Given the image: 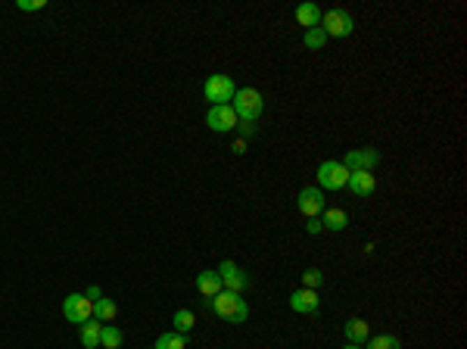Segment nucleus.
<instances>
[{
    "label": "nucleus",
    "mask_w": 467,
    "mask_h": 349,
    "mask_svg": "<svg viewBox=\"0 0 467 349\" xmlns=\"http://www.w3.org/2000/svg\"><path fill=\"white\" fill-rule=\"evenodd\" d=\"M343 165L349 172H374L380 165V150H374V147H358V150H349V153H346Z\"/></svg>",
    "instance_id": "9"
},
{
    "label": "nucleus",
    "mask_w": 467,
    "mask_h": 349,
    "mask_svg": "<svg viewBox=\"0 0 467 349\" xmlns=\"http://www.w3.org/2000/svg\"><path fill=\"white\" fill-rule=\"evenodd\" d=\"M153 349H187V334H178V331L159 334V340L153 343Z\"/></svg>",
    "instance_id": "20"
},
{
    "label": "nucleus",
    "mask_w": 467,
    "mask_h": 349,
    "mask_svg": "<svg viewBox=\"0 0 467 349\" xmlns=\"http://www.w3.org/2000/svg\"><path fill=\"white\" fill-rule=\"evenodd\" d=\"M321 281H324V274L318 272V268H305L303 272V287H309V290H315Z\"/></svg>",
    "instance_id": "24"
},
{
    "label": "nucleus",
    "mask_w": 467,
    "mask_h": 349,
    "mask_svg": "<svg viewBox=\"0 0 467 349\" xmlns=\"http://www.w3.org/2000/svg\"><path fill=\"white\" fill-rule=\"evenodd\" d=\"M231 110L237 112L240 122H256L265 110V100L256 87H237V94H234V100H231Z\"/></svg>",
    "instance_id": "2"
},
{
    "label": "nucleus",
    "mask_w": 467,
    "mask_h": 349,
    "mask_svg": "<svg viewBox=\"0 0 467 349\" xmlns=\"http://www.w3.org/2000/svg\"><path fill=\"white\" fill-rule=\"evenodd\" d=\"M321 216H324L321 225L327 228V231H343V228L349 225V216H346L343 209H324Z\"/></svg>",
    "instance_id": "19"
},
{
    "label": "nucleus",
    "mask_w": 467,
    "mask_h": 349,
    "mask_svg": "<svg viewBox=\"0 0 467 349\" xmlns=\"http://www.w3.org/2000/svg\"><path fill=\"white\" fill-rule=\"evenodd\" d=\"M231 150H234V153H246V140H243V138H237V140H234Z\"/></svg>",
    "instance_id": "29"
},
{
    "label": "nucleus",
    "mask_w": 467,
    "mask_h": 349,
    "mask_svg": "<svg viewBox=\"0 0 467 349\" xmlns=\"http://www.w3.org/2000/svg\"><path fill=\"white\" fill-rule=\"evenodd\" d=\"M100 321L97 318H91V321H84V325H78V340H82V346L84 349H97L100 346Z\"/></svg>",
    "instance_id": "16"
},
{
    "label": "nucleus",
    "mask_w": 467,
    "mask_h": 349,
    "mask_svg": "<svg viewBox=\"0 0 467 349\" xmlns=\"http://www.w3.org/2000/svg\"><path fill=\"white\" fill-rule=\"evenodd\" d=\"M321 299H318V290H309V287H299V290L290 293V309L299 315H315Z\"/></svg>",
    "instance_id": "11"
},
{
    "label": "nucleus",
    "mask_w": 467,
    "mask_h": 349,
    "mask_svg": "<svg viewBox=\"0 0 467 349\" xmlns=\"http://www.w3.org/2000/svg\"><path fill=\"white\" fill-rule=\"evenodd\" d=\"M234 94H237V84H234L231 75H209L203 84V97L209 100L212 106H224L234 100Z\"/></svg>",
    "instance_id": "3"
},
{
    "label": "nucleus",
    "mask_w": 467,
    "mask_h": 349,
    "mask_svg": "<svg viewBox=\"0 0 467 349\" xmlns=\"http://www.w3.org/2000/svg\"><path fill=\"white\" fill-rule=\"evenodd\" d=\"M197 290L203 293L206 299H212L215 293H222L224 284H222V278H218V272H199L197 274Z\"/></svg>",
    "instance_id": "15"
},
{
    "label": "nucleus",
    "mask_w": 467,
    "mask_h": 349,
    "mask_svg": "<svg viewBox=\"0 0 467 349\" xmlns=\"http://www.w3.org/2000/svg\"><path fill=\"white\" fill-rule=\"evenodd\" d=\"M237 112L231 110V103H224V106H209V112H206V125H209L212 131H218V134H231V131H237Z\"/></svg>",
    "instance_id": "8"
},
{
    "label": "nucleus",
    "mask_w": 467,
    "mask_h": 349,
    "mask_svg": "<svg viewBox=\"0 0 467 349\" xmlns=\"http://www.w3.org/2000/svg\"><path fill=\"white\" fill-rule=\"evenodd\" d=\"M63 318L69 321V325H84V321L93 318V303L84 293H69V297L63 299Z\"/></svg>",
    "instance_id": "4"
},
{
    "label": "nucleus",
    "mask_w": 467,
    "mask_h": 349,
    "mask_svg": "<svg viewBox=\"0 0 467 349\" xmlns=\"http://www.w3.org/2000/svg\"><path fill=\"white\" fill-rule=\"evenodd\" d=\"M193 325H197V318H193L190 309H178V312H175V331L178 334H187Z\"/></svg>",
    "instance_id": "23"
},
{
    "label": "nucleus",
    "mask_w": 467,
    "mask_h": 349,
    "mask_svg": "<svg viewBox=\"0 0 467 349\" xmlns=\"http://www.w3.org/2000/svg\"><path fill=\"white\" fill-rule=\"evenodd\" d=\"M293 16H296V22L305 25V31H309V29H321V16H324V13H321V6L309 0V3H299L296 6V10H293Z\"/></svg>",
    "instance_id": "13"
},
{
    "label": "nucleus",
    "mask_w": 467,
    "mask_h": 349,
    "mask_svg": "<svg viewBox=\"0 0 467 349\" xmlns=\"http://www.w3.org/2000/svg\"><path fill=\"white\" fill-rule=\"evenodd\" d=\"M122 331L116 325H103L100 327V346L103 349H122Z\"/></svg>",
    "instance_id": "18"
},
{
    "label": "nucleus",
    "mask_w": 467,
    "mask_h": 349,
    "mask_svg": "<svg viewBox=\"0 0 467 349\" xmlns=\"http://www.w3.org/2000/svg\"><path fill=\"white\" fill-rule=\"evenodd\" d=\"M237 131H240V138H252L256 134V122H237Z\"/></svg>",
    "instance_id": "26"
},
{
    "label": "nucleus",
    "mask_w": 467,
    "mask_h": 349,
    "mask_svg": "<svg viewBox=\"0 0 467 349\" xmlns=\"http://www.w3.org/2000/svg\"><path fill=\"white\" fill-rule=\"evenodd\" d=\"M218 278H222L224 290H231V293H243L246 287H250V274H246L234 259H224L222 265H218Z\"/></svg>",
    "instance_id": "7"
},
{
    "label": "nucleus",
    "mask_w": 467,
    "mask_h": 349,
    "mask_svg": "<svg viewBox=\"0 0 467 349\" xmlns=\"http://www.w3.org/2000/svg\"><path fill=\"white\" fill-rule=\"evenodd\" d=\"M299 212L305 218H318L324 212V191L321 187H303L299 191Z\"/></svg>",
    "instance_id": "10"
},
{
    "label": "nucleus",
    "mask_w": 467,
    "mask_h": 349,
    "mask_svg": "<svg viewBox=\"0 0 467 349\" xmlns=\"http://www.w3.org/2000/svg\"><path fill=\"white\" fill-rule=\"evenodd\" d=\"M346 187H349L355 197H374V191H377V178H374V172H349Z\"/></svg>",
    "instance_id": "12"
},
{
    "label": "nucleus",
    "mask_w": 467,
    "mask_h": 349,
    "mask_svg": "<svg viewBox=\"0 0 467 349\" xmlns=\"http://www.w3.org/2000/svg\"><path fill=\"white\" fill-rule=\"evenodd\" d=\"M362 349H402V340L392 337V334H377V337H368V343Z\"/></svg>",
    "instance_id": "21"
},
{
    "label": "nucleus",
    "mask_w": 467,
    "mask_h": 349,
    "mask_svg": "<svg viewBox=\"0 0 467 349\" xmlns=\"http://www.w3.org/2000/svg\"><path fill=\"white\" fill-rule=\"evenodd\" d=\"M303 44L309 47V50H321V47L327 44V35H324V29H309L303 35Z\"/></svg>",
    "instance_id": "22"
},
{
    "label": "nucleus",
    "mask_w": 467,
    "mask_h": 349,
    "mask_svg": "<svg viewBox=\"0 0 467 349\" xmlns=\"http://www.w3.org/2000/svg\"><path fill=\"white\" fill-rule=\"evenodd\" d=\"M343 349H362V346H355V343H346Z\"/></svg>",
    "instance_id": "30"
},
{
    "label": "nucleus",
    "mask_w": 467,
    "mask_h": 349,
    "mask_svg": "<svg viewBox=\"0 0 467 349\" xmlns=\"http://www.w3.org/2000/svg\"><path fill=\"white\" fill-rule=\"evenodd\" d=\"M206 309H209L215 318L231 321V325H243V321L250 318V306H246L243 293L222 290V293H215L212 299H206Z\"/></svg>",
    "instance_id": "1"
},
{
    "label": "nucleus",
    "mask_w": 467,
    "mask_h": 349,
    "mask_svg": "<svg viewBox=\"0 0 467 349\" xmlns=\"http://www.w3.org/2000/svg\"><path fill=\"white\" fill-rule=\"evenodd\" d=\"M44 0H16V10H22V13H38V10H44Z\"/></svg>",
    "instance_id": "25"
},
{
    "label": "nucleus",
    "mask_w": 467,
    "mask_h": 349,
    "mask_svg": "<svg viewBox=\"0 0 467 349\" xmlns=\"http://www.w3.org/2000/svg\"><path fill=\"white\" fill-rule=\"evenodd\" d=\"M116 315H118V306L112 303V299L100 297L97 303H93V318H97L100 325H109V321H116Z\"/></svg>",
    "instance_id": "17"
},
{
    "label": "nucleus",
    "mask_w": 467,
    "mask_h": 349,
    "mask_svg": "<svg viewBox=\"0 0 467 349\" xmlns=\"http://www.w3.org/2000/svg\"><path fill=\"white\" fill-rule=\"evenodd\" d=\"M343 334H346L349 343L365 346V343H368V337H371V327H368V321H365V318H349L343 325Z\"/></svg>",
    "instance_id": "14"
},
{
    "label": "nucleus",
    "mask_w": 467,
    "mask_h": 349,
    "mask_svg": "<svg viewBox=\"0 0 467 349\" xmlns=\"http://www.w3.org/2000/svg\"><path fill=\"white\" fill-rule=\"evenodd\" d=\"M321 218H309V221H305V231H309V234H318V231H321Z\"/></svg>",
    "instance_id": "27"
},
{
    "label": "nucleus",
    "mask_w": 467,
    "mask_h": 349,
    "mask_svg": "<svg viewBox=\"0 0 467 349\" xmlns=\"http://www.w3.org/2000/svg\"><path fill=\"white\" fill-rule=\"evenodd\" d=\"M321 29L327 38H349L355 31V19L346 10H327L321 16Z\"/></svg>",
    "instance_id": "5"
},
{
    "label": "nucleus",
    "mask_w": 467,
    "mask_h": 349,
    "mask_svg": "<svg viewBox=\"0 0 467 349\" xmlns=\"http://www.w3.org/2000/svg\"><path fill=\"white\" fill-rule=\"evenodd\" d=\"M84 297H88L91 303H97V299L103 297V290H100V287H88V290H84Z\"/></svg>",
    "instance_id": "28"
},
{
    "label": "nucleus",
    "mask_w": 467,
    "mask_h": 349,
    "mask_svg": "<svg viewBox=\"0 0 467 349\" xmlns=\"http://www.w3.org/2000/svg\"><path fill=\"white\" fill-rule=\"evenodd\" d=\"M346 181H349V169H346L343 163H337V159H324V163L318 165V184H321L324 191H343Z\"/></svg>",
    "instance_id": "6"
}]
</instances>
